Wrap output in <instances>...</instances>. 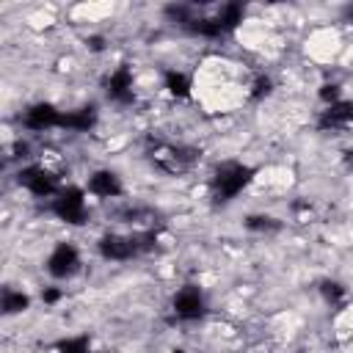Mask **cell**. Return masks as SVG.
I'll list each match as a JSON object with an SVG mask.
<instances>
[{"mask_svg":"<svg viewBox=\"0 0 353 353\" xmlns=\"http://www.w3.org/2000/svg\"><path fill=\"white\" fill-rule=\"evenodd\" d=\"M251 174H254V171H251L248 165H243V163H223V165H218V171H215V176H212V196H215L218 201L234 199V196L248 185Z\"/></svg>","mask_w":353,"mask_h":353,"instance_id":"obj_1","label":"cell"},{"mask_svg":"<svg viewBox=\"0 0 353 353\" xmlns=\"http://www.w3.org/2000/svg\"><path fill=\"white\" fill-rule=\"evenodd\" d=\"M52 212L66 221V223H83L85 221V199H83V190L80 188H66L58 193L55 204H52Z\"/></svg>","mask_w":353,"mask_h":353,"instance_id":"obj_2","label":"cell"},{"mask_svg":"<svg viewBox=\"0 0 353 353\" xmlns=\"http://www.w3.org/2000/svg\"><path fill=\"white\" fill-rule=\"evenodd\" d=\"M17 179H19V185H25L33 196H52V193L58 190V179H55L47 168H41V165H28V168H22Z\"/></svg>","mask_w":353,"mask_h":353,"instance_id":"obj_3","label":"cell"},{"mask_svg":"<svg viewBox=\"0 0 353 353\" xmlns=\"http://www.w3.org/2000/svg\"><path fill=\"white\" fill-rule=\"evenodd\" d=\"M99 254L105 259H113V262H124V259H132L141 254L138 248V240L135 237H121V234H105L99 240Z\"/></svg>","mask_w":353,"mask_h":353,"instance_id":"obj_4","label":"cell"},{"mask_svg":"<svg viewBox=\"0 0 353 353\" xmlns=\"http://www.w3.org/2000/svg\"><path fill=\"white\" fill-rule=\"evenodd\" d=\"M77 265H80L77 248L69 245V243L55 245V251H52L50 259H47V270H50L55 279H66V276H72V273L77 270Z\"/></svg>","mask_w":353,"mask_h":353,"instance_id":"obj_5","label":"cell"},{"mask_svg":"<svg viewBox=\"0 0 353 353\" xmlns=\"http://www.w3.org/2000/svg\"><path fill=\"white\" fill-rule=\"evenodd\" d=\"M174 314L182 320H196L204 314V295L199 292V287H182L174 295Z\"/></svg>","mask_w":353,"mask_h":353,"instance_id":"obj_6","label":"cell"},{"mask_svg":"<svg viewBox=\"0 0 353 353\" xmlns=\"http://www.w3.org/2000/svg\"><path fill=\"white\" fill-rule=\"evenodd\" d=\"M61 119L63 113H58L52 105H33L22 121L28 130H50V127H61Z\"/></svg>","mask_w":353,"mask_h":353,"instance_id":"obj_7","label":"cell"},{"mask_svg":"<svg viewBox=\"0 0 353 353\" xmlns=\"http://www.w3.org/2000/svg\"><path fill=\"white\" fill-rule=\"evenodd\" d=\"M108 97L116 102H130L132 99V72L127 66H119L108 77Z\"/></svg>","mask_w":353,"mask_h":353,"instance_id":"obj_8","label":"cell"},{"mask_svg":"<svg viewBox=\"0 0 353 353\" xmlns=\"http://www.w3.org/2000/svg\"><path fill=\"white\" fill-rule=\"evenodd\" d=\"M88 190L94 196H99V199H113V196L121 193V182H119V176L113 171H97L88 179Z\"/></svg>","mask_w":353,"mask_h":353,"instance_id":"obj_9","label":"cell"},{"mask_svg":"<svg viewBox=\"0 0 353 353\" xmlns=\"http://www.w3.org/2000/svg\"><path fill=\"white\" fill-rule=\"evenodd\" d=\"M353 121V105L350 102H334L328 110H323V116H320V127H331V130H336V127H347Z\"/></svg>","mask_w":353,"mask_h":353,"instance_id":"obj_10","label":"cell"},{"mask_svg":"<svg viewBox=\"0 0 353 353\" xmlns=\"http://www.w3.org/2000/svg\"><path fill=\"white\" fill-rule=\"evenodd\" d=\"M94 121H97V113H94L91 108H83V110H72V113H63V119H61V127H66V130H74V132H85V130H91V127H94Z\"/></svg>","mask_w":353,"mask_h":353,"instance_id":"obj_11","label":"cell"},{"mask_svg":"<svg viewBox=\"0 0 353 353\" xmlns=\"http://www.w3.org/2000/svg\"><path fill=\"white\" fill-rule=\"evenodd\" d=\"M165 88L174 94V97H188L190 94V77L185 72H165Z\"/></svg>","mask_w":353,"mask_h":353,"instance_id":"obj_12","label":"cell"},{"mask_svg":"<svg viewBox=\"0 0 353 353\" xmlns=\"http://www.w3.org/2000/svg\"><path fill=\"white\" fill-rule=\"evenodd\" d=\"M25 309H28V295H22L17 290L3 292V312L6 314H17V312H25Z\"/></svg>","mask_w":353,"mask_h":353,"instance_id":"obj_13","label":"cell"},{"mask_svg":"<svg viewBox=\"0 0 353 353\" xmlns=\"http://www.w3.org/2000/svg\"><path fill=\"white\" fill-rule=\"evenodd\" d=\"M55 350L58 353H88V339L85 336H69V339L58 342Z\"/></svg>","mask_w":353,"mask_h":353,"instance_id":"obj_14","label":"cell"},{"mask_svg":"<svg viewBox=\"0 0 353 353\" xmlns=\"http://www.w3.org/2000/svg\"><path fill=\"white\" fill-rule=\"evenodd\" d=\"M245 226L254 229V232H268V229H276L279 223H276V218H268V215H251L245 221Z\"/></svg>","mask_w":353,"mask_h":353,"instance_id":"obj_15","label":"cell"},{"mask_svg":"<svg viewBox=\"0 0 353 353\" xmlns=\"http://www.w3.org/2000/svg\"><path fill=\"white\" fill-rule=\"evenodd\" d=\"M323 295H325L328 301H339V298H342V287H339V284L325 281V284H323Z\"/></svg>","mask_w":353,"mask_h":353,"instance_id":"obj_16","label":"cell"},{"mask_svg":"<svg viewBox=\"0 0 353 353\" xmlns=\"http://www.w3.org/2000/svg\"><path fill=\"white\" fill-rule=\"evenodd\" d=\"M265 94H270V80H268V77H259L256 85H254V99H259V97H265Z\"/></svg>","mask_w":353,"mask_h":353,"instance_id":"obj_17","label":"cell"},{"mask_svg":"<svg viewBox=\"0 0 353 353\" xmlns=\"http://www.w3.org/2000/svg\"><path fill=\"white\" fill-rule=\"evenodd\" d=\"M320 97H323L325 102L331 99V105H334V102H336V97H339V88H336V85H325V88L320 91Z\"/></svg>","mask_w":353,"mask_h":353,"instance_id":"obj_18","label":"cell"},{"mask_svg":"<svg viewBox=\"0 0 353 353\" xmlns=\"http://www.w3.org/2000/svg\"><path fill=\"white\" fill-rule=\"evenodd\" d=\"M41 298H44V303H55V301L61 298V290H44Z\"/></svg>","mask_w":353,"mask_h":353,"instance_id":"obj_19","label":"cell"}]
</instances>
